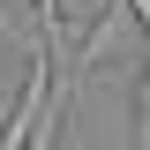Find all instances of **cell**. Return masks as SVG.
<instances>
[{
	"label": "cell",
	"mask_w": 150,
	"mask_h": 150,
	"mask_svg": "<svg viewBox=\"0 0 150 150\" xmlns=\"http://www.w3.org/2000/svg\"><path fill=\"white\" fill-rule=\"evenodd\" d=\"M8 53H15V30H8V23H0V60H8Z\"/></svg>",
	"instance_id": "cell-2"
},
{
	"label": "cell",
	"mask_w": 150,
	"mask_h": 150,
	"mask_svg": "<svg viewBox=\"0 0 150 150\" xmlns=\"http://www.w3.org/2000/svg\"><path fill=\"white\" fill-rule=\"evenodd\" d=\"M128 15L143 23V38H150V0H128Z\"/></svg>",
	"instance_id": "cell-1"
}]
</instances>
